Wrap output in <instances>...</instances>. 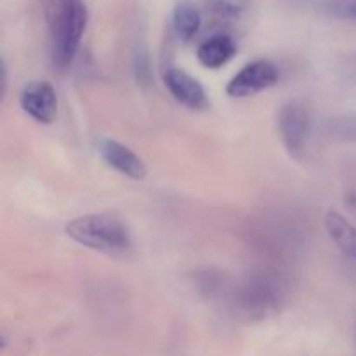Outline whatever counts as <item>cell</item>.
<instances>
[{
  "label": "cell",
  "mask_w": 356,
  "mask_h": 356,
  "mask_svg": "<svg viewBox=\"0 0 356 356\" xmlns=\"http://www.w3.org/2000/svg\"><path fill=\"white\" fill-rule=\"evenodd\" d=\"M97 152L108 167L117 170L122 176L134 181H143L148 174L145 162L139 155H136L129 146L115 141V139L103 138L97 143Z\"/></svg>",
  "instance_id": "cell-7"
},
{
  "label": "cell",
  "mask_w": 356,
  "mask_h": 356,
  "mask_svg": "<svg viewBox=\"0 0 356 356\" xmlns=\"http://www.w3.org/2000/svg\"><path fill=\"white\" fill-rule=\"evenodd\" d=\"M287 278L277 268H257L233 292V308L245 318H264L280 308L287 296Z\"/></svg>",
  "instance_id": "cell-1"
},
{
  "label": "cell",
  "mask_w": 356,
  "mask_h": 356,
  "mask_svg": "<svg viewBox=\"0 0 356 356\" xmlns=\"http://www.w3.org/2000/svg\"><path fill=\"white\" fill-rule=\"evenodd\" d=\"M323 132L332 141L356 143V113L329 118L323 125Z\"/></svg>",
  "instance_id": "cell-12"
},
{
  "label": "cell",
  "mask_w": 356,
  "mask_h": 356,
  "mask_svg": "<svg viewBox=\"0 0 356 356\" xmlns=\"http://www.w3.org/2000/svg\"><path fill=\"white\" fill-rule=\"evenodd\" d=\"M52 59L58 68H68L79 52L87 28V7L82 0H51L47 10Z\"/></svg>",
  "instance_id": "cell-3"
},
{
  "label": "cell",
  "mask_w": 356,
  "mask_h": 356,
  "mask_svg": "<svg viewBox=\"0 0 356 356\" xmlns=\"http://www.w3.org/2000/svg\"><path fill=\"white\" fill-rule=\"evenodd\" d=\"M236 54V44L229 35H212L197 49V58L205 68L218 70L232 61Z\"/></svg>",
  "instance_id": "cell-9"
},
{
  "label": "cell",
  "mask_w": 356,
  "mask_h": 356,
  "mask_svg": "<svg viewBox=\"0 0 356 356\" xmlns=\"http://www.w3.org/2000/svg\"><path fill=\"white\" fill-rule=\"evenodd\" d=\"M280 79L278 68L271 61L257 59L247 63L226 86V92L232 97H250L270 89Z\"/></svg>",
  "instance_id": "cell-5"
},
{
  "label": "cell",
  "mask_w": 356,
  "mask_h": 356,
  "mask_svg": "<svg viewBox=\"0 0 356 356\" xmlns=\"http://www.w3.org/2000/svg\"><path fill=\"white\" fill-rule=\"evenodd\" d=\"M202 28V14L191 3H179L174 7L172 30L181 40H191Z\"/></svg>",
  "instance_id": "cell-11"
},
{
  "label": "cell",
  "mask_w": 356,
  "mask_h": 356,
  "mask_svg": "<svg viewBox=\"0 0 356 356\" xmlns=\"http://www.w3.org/2000/svg\"><path fill=\"white\" fill-rule=\"evenodd\" d=\"M66 235L79 245L111 257H124L132 250V235L124 221L111 214H86L66 225Z\"/></svg>",
  "instance_id": "cell-2"
},
{
  "label": "cell",
  "mask_w": 356,
  "mask_h": 356,
  "mask_svg": "<svg viewBox=\"0 0 356 356\" xmlns=\"http://www.w3.org/2000/svg\"><path fill=\"white\" fill-rule=\"evenodd\" d=\"M325 229L344 256L356 259V226L353 222L339 212L329 211L325 214Z\"/></svg>",
  "instance_id": "cell-10"
},
{
  "label": "cell",
  "mask_w": 356,
  "mask_h": 356,
  "mask_svg": "<svg viewBox=\"0 0 356 356\" xmlns=\"http://www.w3.org/2000/svg\"><path fill=\"white\" fill-rule=\"evenodd\" d=\"M19 106L40 124H52L58 117V96L54 87L44 80L26 83L19 94Z\"/></svg>",
  "instance_id": "cell-6"
},
{
  "label": "cell",
  "mask_w": 356,
  "mask_h": 356,
  "mask_svg": "<svg viewBox=\"0 0 356 356\" xmlns=\"http://www.w3.org/2000/svg\"><path fill=\"white\" fill-rule=\"evenodd\" d=\"M327 10L343 19H356V0H330Z\"/></svg>",
  "instance_id": "cell-14"
},
{
  "label": "cell",
  "mask_w": 356,
  "mask_h": 356,
  "mask_svg": "<svg viewBox=\"0 0 356 356\" xmlns=\"http://www.w3.org/2000/svg\"><path fill=\"white\" fill-rule=\"evenodd\" d=\"M163 83L170 96L190 110H205L209 106V96L204 86L195 76L179 68H169L163 73Z\"/></svg>",
  "instance_id": "cell-8"
},
{
  "label": "cell",
  "mask_w": 356,
  "mask_h": 356,
  "mask_svg": "<svg viewBox=\"0 0 356 356\" xmlns=\"http://www.w3.org/2000/svg\"><path fill=\"white\" fill-rule=\"evenodd\" d=\"M250 0H211L212 13L222 19H238L249 7Z\"/></svg>",
  "instance_id": "cell-13"
},
{
  "label": "cell",
  "mask_w": 356,
  "mask_h": 356,
  "mask_svg": "<svg viewBox=\"0 0 356 356\" xmlns=\"http://www.w3.org/2000/svg\"><path fill=\"white\" fill-rule=\"evenodd\" d=\"M278 132L289 155L299 159L312 134V113L308 108L299 101L285 103L278 111Z\"/></svg>",
  "instance_id": "cell-4"
}]
</instances>
